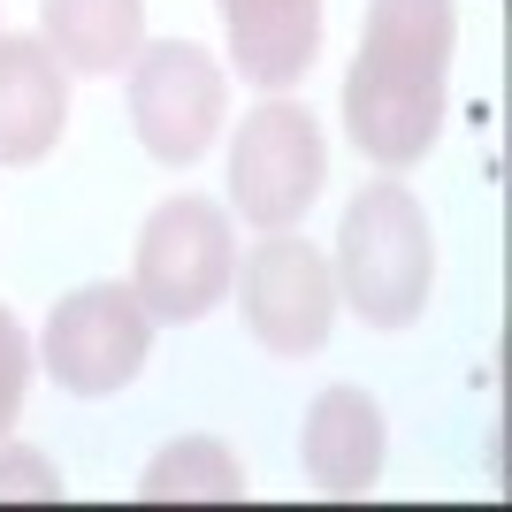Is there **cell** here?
<instances>
[{
	"mask_svg": "<svg viewBox=\"0 0 512 512\" xmlns=\"http://www.w3.org/2000/svg\"><path fill=\"white\" fill-rule=\"evenodd\" d=\"M451 46H459L451 0H367L360 54L344 69V130L375 169H413L436 146Z\"/></svg>",
	"mask_w": 512,
	"mask_h": 512,
	"instance_id": "cell-1",
	"label": "cell"
},
{
	"mask_svg": "<svg viewBox=\"0 0 512 512\" xmlns=\"http://www.w3.org/2000/svg\"><path fill=\"white\" fill-rule=\"evenodd\" d=\"M329 268H337V299L360 321H375V329L421 321L428 283H436V237H428L421 199L398 176L367 184L337 222V260Z\"/></svg>",
	"mask_w": 512,
	"mask_h": 512,
	"instance_id": "cell-2",
	"label": "cell"
},
{
	"mask_svg": "<svg viewBox=\"0 0 512 512\" xmlns=\"http://www.w3.org/2000/svg\"><path fill=\"white\" fill-rule=\"evenodd\" d=\"M237 276V237L230 214L199 192H176L169 207H153V222L138 230V260H130V291L153 321H199L230 299Z\"/></svg>",
	"mask_w": 512,
	"mask_h": 512,
	"instance_id": "cell-3",
	"label": "cell"
},
{
	"mask_svg": "<svg viewBox=\"0 0 512 512\" xmlns=\"http://www.w3.org/2000/svg\"><path fill=\"white\" fill-rule=\"evenodd\" d=\"M222 115H230V77H222V62L207 46L192 39L138 46V62H130V130L161 169H192L222 138Z\"/></svg>",
	"mask_w": 512,
	"mask_h": 512,
	"instance_id": "cell-4",
	"label": "cell"
},
{
	"mask_svg": "<svg viewBox=\"0 0 512 512\" xmlns=\"http://www.w3.org/2000/svg\"><path fill=\"white\" fill-rule=\"evenodd\" d=\"M321 176H329V146H321V123L299 100H268L237 123L230 146V199L253 230H291L306 207L321 199Z\"/></svg>",
	"mask_w": 512,
	"mask_h": 512,
	"instance_id": "cell-5",
	"label": "cell"
},
{
	"mask_svg": "<svg viewBox=\"0 0 512 512\" xmlns=\"http://www.w3.org/2000/svg\"><path fill=\"white\" fill-rule=\"evenodd\" d=\"M153 352V314L138 306L130 283H85L46 314L39 360L69 398H115L123 383H138V367Z\"/></svg>",
	"mask_w": 512,
	"mask_h": 512,
	"instance_id": "cell-6",
	"label": "cell"
},
{
	"mask_svg": "<svg viewBox=\"0 0 512 512\" xmlns=\"http://www.w3.org/2000/svg\"><path fill=\"white\" fill-rule=\"evenodd\" d=\"M230 283H237V299H245V329H253L276 360H306V352H321L329 329H337V306H344L337 268H329L306 237L268 230Z\"/></svg>",
	"mask_w": 512,
	"mask_h": 512,
	"instance_id": "cell-7",
	"label": "cell"
},
{
	"mask_svg": "<svg viewBox=\"0 0 512 512\" xmlns=\"http://www.w3.org/2000/svg\"><path fill=\"white\" fill-rule=\"evenodd\" d=\"M69 130V69L46 39H0V169H31Z\"/></svg>",
	"mask_w": 512,
	"mask_h": 512,
	"instance_id": "cell-8",
	"label": "cell"
},
{
	"mask_svg": "<svg viewBox=\"0 0 512 512\" xmlns=\"http://www.w3.org/2000/svg\"><path fill=\"white\" fill-rule=\"evenodd\" d=\"M245 85L291 92L321 54V0H214Z\"/></svg>",
	"mask_w": 512,
	"mask_h": 512,
	"instance_id": "cell-9",
	"label": "cell"
},
{
	"mask_svg": "<svg viewBox=\"0 0 512 512\" xmlns=\"http://www.w3.org/2000/svg\"><path fill=\"white\" fill-rule=\"evenodd\" d=\"M299 459L329 497H367L375 474H383V406H375L360 383L321 390L314 406H306Z\"/></svg>",
	"mask_w": 512,
	"mask_h": 512,
	"instance_id": "cell-10",
	"label": "cell"
},
{
	"mask_svg": "<svg viewBox=\"0 0 512 512\" xmlns=\"http://www.w3.org/2000/svg\"><path fill=\"white\" fill-rule=\"evenodd\" d=\"M46 46L77 77H115L146 46V0H39Z\"/></svg>",
	"mask_w": 512,
	"mask_h": 512,
	"instance_id": "cell-11",
	"label": "cell"
},
{
	"mask_svg": "<svg viewBox=\"0 0 512 512\" xmlns=\"http://www.w3.org/2000/svg\"><path fill=\"white\" fill-rule=\"evenodd\" d=\"M138 497H146V505H237V497H245V467H237V451L214 444V436H176L169 451H153Z\"/></svg>",
	"mask_w": 512,
	"mask_h": 512,
	"instance_id": "cell-12",
	"label": "cell"
},
{
	"mask_svg": "<svg viewBox=\"0 0 512 512\" xmlns=\"http://www.w3.org/2000/svg\"><path fill=\"white\" fill-rule=\"evenodd\" d=\"M62 497V474H54V459L31 444H8L0 436V505H54Z\"/></svg>",
	"mask_w": 512,
	"mask_h": 512,
	"instance_id": "cell-13",
	"label": "cell"
},
{
	"mask_svg": "<svg viewBox=\"0 0 512 512\" xmlns=\"http://www.w3.org/2000/svg\"><path fill=\"white\" fill-rule=\"evenodd\" d=\"M23 390H31V337H23V321L0 306V436L16 428Z\"/></svg>",
	"mask_w": 512,
	"mask_h": 512,
	"instance_id": "cell-14",
	"label": "cell"
}]
</instances>
